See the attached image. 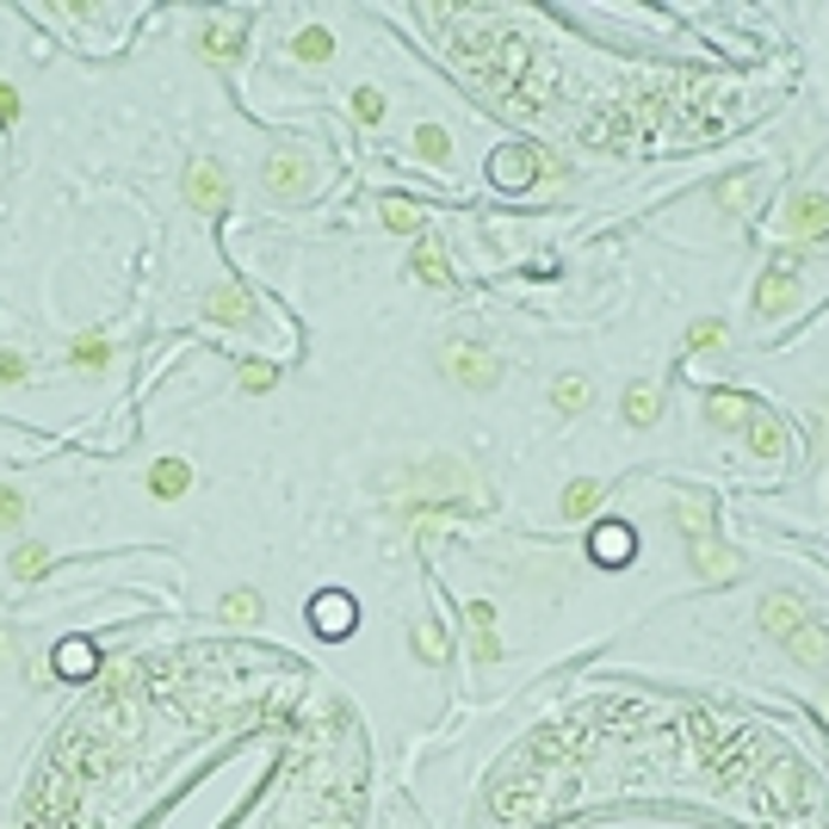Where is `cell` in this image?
Returning a JSON list of instances; mask_svg holds the SVG:
<instances>
[{
  "instance_id": "obj_1",
  "label": "cell",
  "mask_w": 829,
  "mask_h": 829,
  "mask_svg": "<svg viewBox=\"0 0 829 829\" xmlns=\"http://www.w3.org/2000/svg\"><path fill=\"white\" fill-rule=\"evenodd\" d=\"M439 365H446V378L465 384V391H489V384L501 378V360L489 353L483 341H453L446 353H439Z\"/></svg>"
},
{
  "instance_id": "obj_2",
  "label": "cell",
  "mask_w": 829,
  "mask_h": 829,
  "mask_svg": "<svg viewBox=\"0 0 829 829\" xmlns=\"http://www.w3.org/2000/svg\"><path fill=\"white\" fill-rule=\"evenodd\" d=\"M780 235H793V242H823V235H829V192L798 187V192H793V204H786Z\"/></svg>"
},
{
  "instance_id": "obj_3",
  "label": "cell",
  "mask_w": 829,
  "mask_h": 829,
  "mask_svg": "<svg viewBox=\"0 0 829 829\" xmlns=\"http://www.w3.org/2000/svg\"><path fill=\"white\" fill-rule=\"evenodd\" d=\"M261 180L279 192V199H298V192L316 187V161L304 156V149H273V156H266V168H261Z\"/></svg>"
},
{
  "instance_id": "obj_4",
  "label": "cell",
  "mask_w": 829,
  "mask_h": 829,
  "mask_svg": "<svg viewBox=\"0 0 829 829\" xmlns=\"http://www.w3.org/2000/svg\"><path fill=\"white\" fill-rule=\"evenodd\" d=\"M187 204L204 211V217L223 211V204H230V168H223V161H192L187 168Z\"/></svg>"
},
{
  "instance_id": "obj_5",
  "label": "cell",
  "mask_w": 829,
  "mask_h": 829,
  "mask_svg": "<svg viewBox=\"0 0 829 829\" xmlns=\"http://www.w3.org/2000/svg\"><path fill=\"white\" fill-rule=\"evenodd\" d=\"M798 298V266H774V273H762V285H755V322H780L786 310H793Z\"/></svg>"
},
{
  "instance_id": "obj_6",
  "label": "cell",
  "mask_w": 829,
  "mask_h": 829,
  "mask_svg": "<svg viewBox=\"0 0 829 829\" xmlns=\"http://www.w3.org/2000/svg\"><path fill=\"white\" fill-rule=\"evenodd\" d=\"M755 619H762L767 638H780V644H786L798 626H805V619H811V607H805V601H798L793 588H774V595L762 601V613H755Z\"/></svg>"
},
{
  "instance_id": "obj_7",
  "label": "cell",
  "mask_w": 829,
  "mask_h": 829,
  "mask_svg": "<svg viewBox=\"0 0 829 829\" xmlns=\"http://www.w3.org/2000/svg\"><path fill=\"white\" fill-rule=\"evenodd\" d=\"M142 483H149V496H156V501H180L192 489V465H187V458H156Z\"/></svg>"
},
{
  "instance_id": "obj_8",
  "label": "cell",
  "mask_w": 829,
  "mask_h": 829,
  "mask_svg": "<svg viewBox=\"0 0 829 829\" xmlns=\"http://www.w3.org/2000/svg\"><path fill=\"white\" fill-rule=\"evenodd\" d=\"M204 316H217V322H230V329H248L254 322V298L242 291V285H217V291L204 298Z\"/></svg>"
},
{
  "instance_id": "obj_9",
  "label": "cell",
  "mask_w": 829,
  "mask_h": 829,
  "mask_svg": "<svg viewBox=\"0 0 829 829\" xmlns=\"http://www.w3.org/2000/svg\"><path fill=\"white\" fill-rule=\"evenodd\" d=\"M631 551H638V539H631L626 520H601L595 527V564H631Z\"/></svg>"
},
{
  "instance_id": "obj_10",
  "label": "cell",
  "mask_w": 829,
  "mask_h": 829,
  "mask_svg": "<svg viewBox=\"0 0 829 829\" xmlns=\"http://www.w3.org/2000/svg\"><path fill=\"white\" fill-rule=\"evenodd\" d=\"M755 415H762V408L750 403V396H736V391H719V396H705V422L719 427H736V422H755Z\"/></svg>"
},
{
  "instance_id": "obj_11",
  "label": "cell",
  "mask_w": 829,
  "mask_h": 829,
  "mask_svg": "<svg viewBox=\"0 0 829 829\" xmlns=\"http://www.w3.org/2000/svg\"><path fill=\"white\" fill-rule=\"evenodd\" d=\"M310 619H316L322 638H347V631H353V601H347V595H322L310 607Z\"/></svg>"
},
{
  "instance_id": "obj_12",
  "label": "cell",
  "mask_w": 829,
  "mask_h": 829,
  "mask_svg": "<svg viewBox=\"0 0 829 829\" xmlns=\"http://www.w3.org/2000/svg\"><path fill=\"white\" fill-rule=\"evenodd\" d=\"M199 56L204 63H235V56H242V32H235V25H204L199 32Z\"/></svg>"
},
{
  "instance_id": "obj_13",
  "label": "cell",
  "mask_w": 829,
  "mask_h": 829,
  "mask_svg": "<svg viewBox=\"0 0 829 829\" xmlns=\"http://www.w3.org/2000/svg\"><path fill=\"white\" fill-rule=\"evenodd\" d=\"M786 650H793V657L805 662V669H817V662H829V638H823V626H817V619H805V626H798L793 638H786Z\"/></svg>"
},
{
  "instance_id": "obj_14",
  "label": "cell",
  "mask_w": 829,
  "mask_h": 829,
  "mask_svg": "<svg viewBox=\"0 0 829 829\" xmlns=\"http://www.w3.org/2000/svg\"><path fill=\"white\" fill-rule=\"evenodd\" d=\"M626 422L631 427H657L662 422V391L657 384H631L626 391Z\"/></svg>"
},
{
  "instance_id": "obj_15",
  "label": "cell",
  "mask_w": 829,
  "mask_h": 829,
  "mask_svg": "<svg viewBox=\"0 0 829 829\" xmlns=\"http://www.w3.org/2000/svg\"><path fill=\"white\" fill-rule=\"evenodd\" d=\"M607 501V483H595V477H576V483L564 489V520H588Z\"/></svg>"
},
{
  "instance_id": "obj_16",
  "label": "cell",
  "mask_w": 829,
  "mask_h": 829,
  "mask_svg": "<svg viewBox=\"0 0 829 829\" xmlns=\"http://www.w3.org/2000/svg\"><path fill=\"white\" fill-rule=\"evenodd\" d=\"M291 56H298V63H329L334 56V32L329 25H304V32L291 38Z\"/></svg>"
},
{
  "instance_id": "obj_17",
  "label": "cell",
  "mask_w": 829,
  "mask_h": 829,
  "mask_svg": "<svg viewBox=\"0 0 829 829\" xmlns=\"http://www.w3.org/2000/svg\"><path fill=\"white\" fill-rule=\"evenodd\" d=\"M106 360H111V341L106 334H81L75 347H68V365H75V372H106Z\"/></svg>"
},
{
  "instance_id": "obj_18",
  "label": "cell",
  "mask_w": 829,
  "mask_h": 829,
  "mask_svg": "<svg viewBox=\"0 0 829 829\" xmlns=\"http://www.w3.org/2000/svg\"><path fill=\"white\" fill-rule=\"evenodd\" d=\"M470 626H477V657L501 662V638H496V607L489 601H470Z\"/></svg>"
},
{
  "instance_id": "obj_19",
  "label": "cell",
  "mask_w": 829,
  "mask_h": 829,
  "mask_svg": "<svg viewBox=\"0 0 829 829\" xmlns=\"http://www.w3.org/2000/svg\"><path fill=\"white\" fill-rule=\"evenodd\" d=\"M588 396H595V391H588V378H576V372L551 384V408H557V415H582V408H588Z\"/></svg>"
},
{
  "instance_id": "obj_20",
  "label": "cell",
  "mask_w": 829,
  "mask_h": 829,
  "mask_svg": "<svg viewBox=\"0 0 829 829\" xmlns=\"http://www.w3.org/2000/svg\"><path fill=\"white\" fill-rule=\"evenodd\" d=\"M415 156H422L427 168H446V161H453V137H446V125H422L415 130Z\"/></svg>"
},
{
  "instance_id": "obj_21",
  "label": "cell",
  "mask_w": 829,
  "mask_h": 829,
  "mask_svg": "<svg viewBox=\"0 0 829 829\" xmlns=\"http://www.w3.org/2000/svg\"><path fill=\"white\" fill-rule=\"evenodd\" d=\"M50 570V551L38 545V539H19L13 545V582H38Z\"/></svg>"
},
{
  "instance_id": "obj_22",
  "label": "cell",
  "mask_w": 829,
  "mask_h": 829,
  "mask_svg": "<svg viewBox=\"0 0 829 829\" xmlns=\"http://www.w3.org/2000/svg\"><path fill=\"white\" fill-rule=\"evenodd\" d=\"M693 564H700V576H719V582L736 576V557L719 545H705V539H693Z\"/></svg>"
},
{
  "instance_id": "obj_23",
  "label": "cell",
  "mask_w": 829,
  "mask_h": 829,
  "mask_svg": "<svg viewBox=\"0 0 829 829\" xmlns=\"http://www.w3.org/2000/svg\"><path fill=\"white\" fill-rule=\"evenodd\" d=\"M217 619H230V626H254V619H261V595H254V588H235V595H223Z\"/></svg>"
},
{
  "instance_id": "obj_24",
  "label": "cell",
  "mask_w": 829,
  "mask_h": 829,
  "mask_svg": "<svg viewBox=\"0 0 829 829\" xmlns=\"http://www.w3.org/2000/svg\"><path fill=\"white\" fill-rule=\"evenodd\" d=\"M724 334H731V329H724L719 316H700V322L688 329V353H705V347L719 353V347H724Z\"/></svg>"
},
{
  "instance_id": "obj_25",
  "label": "cell",
  "mask_w": 829,
  "mask_h": 829,
  "mask_svg": "<svg viewBox=\"0 0 829 829\" xmlns=\"http://www.w3.org/2000/svg\"><path fill=\"white\" fill-rule=\"evenodd\" d=\"M25 527V496L13 483H0V532H19Z\"/></svg>"
},
{
  "instance_id": "obj_26",
  "label": "cell",
  "mask_w": 829,
  "mask_h": 829,
  "mask_svg": "<svg viewBox=\"0 0 829 829\" xmlns=\"http://www.w3.org/2000/svg\"><path fill=\"white\" fill-rule=\"evenodd\" d=\"M56 669L63 674H94V644H63V650H56Z\"/></svg>"
},
{
  "instance_id": "obj_27",
  "label": "cell",
  "mask_w": 829,
  "mask_h": 829,
  "mask_svg": "<svg viewBox=\"0 0 829 829\" xmlns=\"http://www.w3.org/2000/svg\"><path fill=\"white\" fill-rule=\"evenodd\" d=\"M353 118L378 125V118H384V94H378V87H353Z\"/></svg>"
},
{
  "instance_id": "obj_28",
  "label": "cell",
  "mask_w": 829,
  "mask_h": 829,
  "mask_svg": "<svg viewBox=\"0 0 829 829\" xmlns=\"http://www.w3.org/2000/svg\"><path fill=\"white\" fill-rule=\"evenodd\" d=\"M415 273H422L427 285H446V254H439V242H427V248L415 254Z\"/></svg>"
},
{
  "instance_id": "obj_29",
  "label": "cell",
  "mask_w": 829,
  "mask_h": 829,
  "mask_svg": "<svg viewBox=\"0 0 829 829\" xmlns=\"http://www.w3.org/2000/svg\"><path fill=\"white\" fill-rule=\"evenodd\" d=\"M235 378H242V391H254V396H261V391H273V384H279V372H273V365H261V360H248V365H242V372H235Z\"/></svg>"
},
{
  "instance_id": "obj_30",
  "label": "cell",
  "mask_w": 829,
  "mask_h": 829,
  "mask_svg": "<svg viewBox=\"0 0 829 829\" xmlns=\"http://www.w3.org/2000/svg\"><path fill=\"white\" fill-rule=\"evenodd\" d=\"M415 223H422V217H415V204H403V199H391V204H384V230H396V235H415Z\"/></svg>"
},
{
  "instance_id": "obj_31",
  "label": "cell",
  "mask_w": 829,
  "mask_h": 829,
  "mask_svg": "<svg viewBox=\"0 0 829 829\" xmlns=\"http://www.w3.org/2000/svg\"><path fill=\"white\" fill-rule=\"evenodd\" d=\"M32 378V360L25 353H0V384H25Z\"/></svg>"
},
{
  "instance_id": "obj_32",
  "label": "cell",
  "mask_w": 829,
  "mask_h": 829,
  "mask_svg": "<svg viewBox=\"0 0 829 829\" xmlns=\"http://www.w3.org/2000/svg\"><path fill=\"white\" fill-rule=\"evenodd\" d=\"M415 644H422L427 662H446V631H439V626H422V638H415Z\"/></svg>"
},
{
  "instance_id": "obj_33",
  "label": "cell",
  "mask_w": 829,
  "mask_h": 829,
  "mask_svg": "<svg viewBox=\"0 0 829 829\" xmlns=\"http://www.w3.org/2000/svg\"><path fill=\"white\" fill-rule=\"evenodd\" d=\"M0 118H19V94L7 87V81H0Z\"/></svg>"
}]
</instances>
